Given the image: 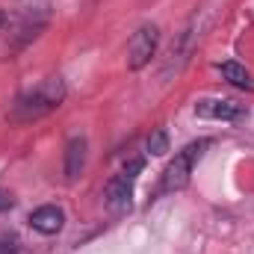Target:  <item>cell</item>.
<instances>
[{
    "label": "cell",
    "instance_id": "1",
    "mask_svg": "<svg viewBox=\"0 0 254 254\" xmlns=\"http://www.w3.org/2000/svg\"><path fill=\"white\" fill-rule=\"evenodd\" d=\"M68 89L60 77H48L42 83H36L33 89L21 92L9 110V122L15 125H27V122H36V119H45L48 113H54L60 104L65 101Z\"/></svg>",
    "mask_w": 254,
    "mask_h": 254
},
{
    "label": "cell",
    "instance_id": "2",
    "mask_svg": "<svg viewBox=\"0 0 254 254\" xmlns=\"http://www.w3.org/2000/svg\"><path fill=\"white\" fill-rule=\"evenodd\" d=\"M210 148V139H201V142H190L181 154H175V160L166 166L163 178H160V187H157V195H166V192H178L190 184L192 169L195 163L204 157V151Z\"/></svg>",
    "mask_w": 254,
    "mask_h": 254
},
{
    "label": "cell",
    "instance_id": "3",
    "mask_svg": "<svg viewBox=\"0 0 254 254\" xmlns=\"http://www.w3.org/2000/svg\"><path fill=\"white\" fill-rule=\"evenodd\" d=\"M157 45H160V30L154 24H145L133 33V39L127 42V68L130 71H139L154 60L157 54Z\"/></svg>",
    "mask_w": 254,
    "mask_h": 254
},
{
    "label": "cell",
    "instance_id": "4",
    "mask_svg": "<svg viewBox=\"0 0 254 254\" xmlns=\"http://www.w3.org/2000/svg\"><path fill=\"white\" fill-rule=\"evenodd\" d=\"M133 175H113L110 181H107V187H104V204L110 207V213H116V216H122L130 210V204H133Z\"/></svg>",
    "mask_w": 254,
    "mask_h": 254
},
{
    "label": "cell",
    "instance_id": "5",
    "mask_svg": "<svg viewBox=\"0 0 254 254\" xmlns=\"http://www.w3.org/2000/svg\"><path fill=\"white\" fill-rule=\"evenodd\" d=\"M195 116L201 119H219V122H240L246 119V107L228 98H204L195 104Z\"/></svg>",
    "mask_w": 254,
    "mask_h": 254
},
{
    "label": "cell",
    "instance_id": "6",
    "mask_svg": "<svg viewBox=\"0 0 254 254\" xmlns=\"http://www.w3.org/2000/svg\"><path fill=\"white\" fill-rule=\"evenodd\" d=\"M63 225H65V213L60 207H54V204H45V207H39V210L30 213V228L39 231V234H45V237L60 234Z\"/></svg>",
    "mask_w": 254,
    "mask_h": 254
},
{
    "label": "cell",
    "instance_id": "7",
    "mask_svg": "<svg viewBox=\"0 0 254 254\" xmlns=\"http://www.w3.org/2000/svg\"><path fill=\"white\" fill-rule=\"evenodd\" d=\"M86 169V139L83 136H74L65 148V178L68 181H77L80 172Z\"/></svg>",
    "mask_w": 254,
    "mask_h": 254
},
{
    "label": "cell",
    "instance_id": "8",
    "mask_svg": "<svg viewBox=\"0 0 254 254\" xmlns=\"http://www.w3.org/2000/svg\"><path fill=\"white\" fill-rule=\"evenodd\" d=\"M219 71H222V77H225L228 83H234L237 89H249V92L254 89L252 74H249L240 63H222V65H219Z\"/></svg>",
    "mask_w": 254,
    "mask_h": 254
},
{
    "label": "cell",
    "instance_id": "9",
    "mask_svg": "<svg viewBox=\"0 0 254 254\" xmlns=\"http://www.w3.org/2000/svg\"><path fill=\"white\" fill-rule=\"evenodd\" d=\"M148 151L154 154V157H163L166 151H169V133L160 127V130H154L151 136H148Z\"/></svg>",
    "mask_w": 254,
    "mask_h": 254
},
{
    "label": "cell",
    "instance_id": "10",
    "mask_svg": "<svg viewBox=\"0 0 254 254\" xmlns=\"http://www.w3.org/2000/svg\"><path fill=\"white\" fill-rule=\"evenodd\" d=\"M15 207V198H12V192H6L0 187V213H6V210H12Z\"/></svg>",
    "mask_w": 254,
    "mask_h": 254
},
{
    "label": "cell",
    "instance_id": "11",
    "mask_svg": "<svg viewBox=\"0 0 254 254\" xmlns=\"http://www.w3.org/2000/svg\"><path fill=\"white\" fill-rule=\"evenodd\" d=\"M0 254H15L12 243H9V240H3V237H0Z\"/></svg>",
    "mask_w": 254,
    "mask_h": 254
},
{
    "label": "cell",
    "instance_id": "12",
    "mask_svg": "<svg viewBox=\"0 0 254 254\" xmlns=\"http://www.w3.org/2000/svg\"><path fill=\"white\" fill-rule=\"evenodd\" d=\"M3 24H6V15H3V12H0V27H3Z\"/></svg>",
    "mask_w": 254,
    "mask_h": 254
}]
</instances>
